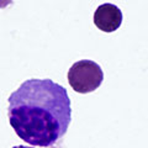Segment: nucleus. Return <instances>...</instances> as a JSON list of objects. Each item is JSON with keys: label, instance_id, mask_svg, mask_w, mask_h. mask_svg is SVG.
Segmentation results:
<instances>
[{"label": "nucleus", "instance_id": "f03ea898", "mask_svg": "<svg viewBox=\"0 0 148 148\" xmlns=\"http://www.w3.org/2000/svg\"><path fill=\"white\" fill-rule=\"evenodd\" d=\"M104 80V73L98 63L83 59L69 68L68 83L74 91L88 94L96 90Z\"/></svg>", "mask_w": 148, "mask_h": 148}, {"label": "nucleus", "instance_id": "39448f33", "mask_svg": "<svg viewBox=\"0 0 148 148\" xmlns=\"http://www.w3.org/2000/svg\"><path fill=\"white\" fill-rule=\"evenodd\" d=\"M12 148H34V147H26V146H15Z\"/></svg>", "mask_w": 148, "mask_h": 148}, {"label": "nucleus", "instance_id": "7ed1b4c3", "mask_svg": "<svg viewBox=\"0 0 148 148\" xmlns=\"http://www.w3.org/2000/svg\"><path fill=\"white\" fill-rule=\"evenodd\" d=\"M94 24L104 32H114L122 24V12L116 5L105 3L95 10Z\"/></svg>", "mask_w": 148, "mask_h": 148}, {"label": "nucleus", "instance_id": "f257e3e1", "mask_svg": "<svg viewBox=\"0 0 148 148\" xmlns=\"http://www.w3.org/2000/svg\"><path fill=\"white\" fill-rule=\"evenodd\" d=\"M8 117L26 143L52 147L67 133L72 121L67 89L51 79L25 80L9 96Z\"/></svg>", "mask_w": 148, "mask_h": 148}, {"label": "nucleus", "instance_id": "20e7f679", "mask_svg": "<svg viewBox=\"0 0 148 148\" xmlns=\"http://www.w3.org/2000/svg\"><path fill=\"white\" fill-rule=\"evenodd\" d=\"M12 4V0H0V9H4Z\"/></svg>", "mask_w": 148, "mask_h": 148}]
</instances>
